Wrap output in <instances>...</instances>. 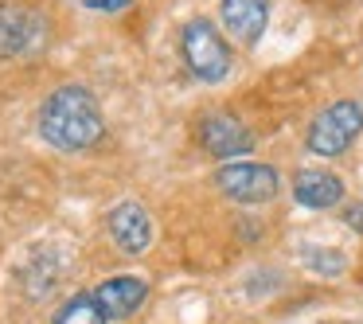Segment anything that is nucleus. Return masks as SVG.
I'll return each instance as SVG.
<instances>
[{
  "mask_svg": "<svg viewBox=\"0 0 363 324\" xmlns=\"http://www.w3.org/2000/svg\"><path fill=\"white\" fill-rule=\"evenodd\" d=\"M40 133L48 145H55L63 152H82L90 145H98L106 133V121L94 94L82 86H59L40 106Z\"/></svg>",
  "mask_w": 363,
  "mask_h": 324,
  "instance_id": "1",
  "label": "nucleus"
},
{
  "mask_svg": "<svg viewBox=\"0 0 363 324\" xmlns=\"http://www.w3.org/2000/svg\"><path fill=\"white\" fill-rule=\"evenodd\" d=\"M180 51H184L188 71L199 82H219L230 71V51L223 43V35L215 32L211 20H188L180 32Z\"/></svg>",
  "mask_w": 363,
  "mask_h": 324,
  "instance_id": "2",
  "label": "nucleus"
},
{
  "mask_svg": "<svg viewBox=\"0 0 363 324\" xmlns=\"http://www.w3.org/2000/svg\"><path fill=\"white\" fill-rule=\"evenodd\" d=\"M48 43V20L28 4L0 0V59L35 55Z\"/></svg>",
  "mask_w": 363,
  "mask_h": 324,
  "instance_id": "3",
  "label": "nucleus"
},
{
  "mask_svg": "<svg viewBox=\"0 0 363 324\" xmlns=\"http://www.w3.org/2000/svg\"><path fill=\"white\" fill-rule=\"evenodd\" d=\"M359 129H363V106L336 102L308 125V149L316 157H336L359 137Z\"/></svg>",
  "mask_w": 363,
  "mask_h": 324,
  "instance_id": "4",
  "label": "nucleus"
},
{
  "mask_svg": "<svg viewBox=\"0 0 363 324\" xmlns=\"http://www.w3.org/2000/svg\"><path fill=\"white\" fill-rule=\"evenodd\" d=\"M219 191L235 203H266L277 196V172L266 164H250V160H238V164L219 168L215 176Z\"/></svg>",
  "mask_w": 363,
  "mask_h": 324,
  "instance_id": "5",
  "label": "nucleus"
},
{
  "mask_svg": "<svg viewBox=\"0 0 363 324\" xmlns=\"http://www.w3.org/2000/svg\"><path fill=\"white\" fill-rule=\"evenodd\" d=\"M199 141L211 157H223V160H238L254 149L250 129L230 113H207L203 125H199Z\"/></svg>",
  "mask_w": 363,
  "mask_h": 324,
  "instance_id": "6",
  "label": "nucleus"
},
{
  "mask_svg": "<svg viewBox=\"0 0 363 324\" xmlns=\"http://www.w3.org/2000/svg\"><path fill=\"white\" fill-rule=\"evenodd\" d=\"M110 235L125 254H145L152 242V219L137 199H125L110 211Z\"/></svg>",
  "mask_w": 363,
  "mask_h": 324,
  "instance_id": "7",
  "label": "nucleus"
},
{
  "mask_svg": "<svg viewBox=\"0 0 363 324\" xmlns=\"http://www.w3.org/2000/svg\"><path fill=\"white\" fill-rule=\"evenodd\" d=\"M219 20L238 43H258V35L266 32L269 20V0H223L219 4Z\"/></svg>",
  "mask_w": 363,
  "mask_h": 324,
  "instance_id": "8",
  "label": "nucleus"
},
{
  "mask_svg": "<svg viewBox=\"0 0 363 324\" xmlns=\"http://www.w3.org/2000/svg\"><path fill=\"white\" fill-rule=\"evenodd\" d=\"M145 297H149V285L141 277H110V281H102L94 289V301L102 305L106 320H125V316H133L145 305Z\"/></svg>",
  "mask_w": 363,
  "mask_h": 324,
  "instance_id": "9",
  "label": "nucleus"
},
{
  "mask_svg": "<svg viewBox=\"0 0 363 324\" xmlns=\"http://www.w3.org/2000/svg\"><path fill=\"white\" fill-rule=\"evenodd\" d=\"M293 196H297V203L313 207V211H328V207H336L340 199H344V184L332 172L305 168V172H297V180H293Z\"/></svg>",
  "mask_w": 363,
  "mask_h": 324,
  "instance_id": "10",
  "label": "nucleus"
},
{
  "mask_svg": "<svg viewBox=\"0 0 363 324\" xmlns=\"http://www.w3.org/2000/svg\"><path fill=\"white\" fill-rule=\"evenodd\" d=\"M51 324H110L102 313V305L94 301V293H74L71 301H63V308L55 313Z\"/></svg>",
  "mask_w": 363,
  "mask_h": 324,
  "instance_id": "11",
  "label": "nucleus"
},
{
  "mask_svg": "<svg viewBox=\"0 0 363 324\" xmlns=\"http://www.w3.org/2000/svg\"><path fill=\"white\" fill-rule=\"evenodd\" d=\"M308 262L316 266V274H340L344 269V254H308Z\"/></svg>",
  "mask_w": 363,
  "mask_h": 324,
  "instance_id": "12",
  "label": "nucleus"
},
{
  "mask_svg": "<svg viewBox=\"0 0 363 324\" xmlns=\"http://www.w3.org/2000/svg\"><path fill=\"white\" fill-rule=\"evenodd\" d=\"M344 223L355 230V235H363V203H352V207H347V211H344Z\"/></svg>",
  "mask_w": 363,
  "mask_h": 324,
  "instance_id": "13",
  "label": "nucleus"
},
{
  "mask_svg": "<svg viewBox=\"0 0 363 324\" xmlns=\"http://www.w3.org/2000/svg\"><path fill=\"white\" fill-rule=\"evenodd\" d=\"M129 0H90V9H102V12H113V9H125Z\"/></svg>",
  "mask_w": 363,
  "mask_h": 324,
  "instance_id": "14",
  "label": "nucleus"
}]
</instances>
